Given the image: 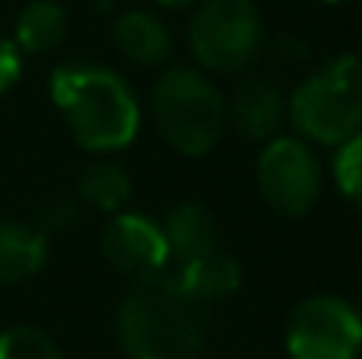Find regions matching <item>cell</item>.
Here are the masks:
<instances>
[{"label":"cell","mask_w":362,"mask_h":359,"mask_svg":"<svg viewBox=\"0 0 362 359\" xmlns=\"http://www.w3.org/2000/svg\"><path fill=\"white\" fill-rule=\"evenodd\" d=\"M118 341L127 359H197L204 350L200 302L172 271L134 280L118 309Z\"/></svg>","instance_id":"cell-1"},{"label":"cell","mask_w":362,"mask_h":359,"mask_svg":"<svg viewBox=\"0 0 362 359\" xmlns=\"http://www.w3.org/2000/svg\"><path fill=\"white\" fill-rule=\"evenodd\" d=\"M51 99L74 140L89 153H115L140 131V102L121 73L99 64H64L51 73Z\"/></svg>","instance_id":"cell-2"},{"label":"cell","mask_w":362,"mask_h":359,"mask_svg":"<svg viewBox=\"0 0 362 359\" xmlns=\"http://www.w3.org/2000/svg\"><path fill=\"white\" fill-rule=\"evenodd\" d=\"M286 121L296 137L318 146H340L362 131V57L334 54L321 61L286 99Z\"/></svg>","instance_id":"cell-3"},{"label":"cell","mask_w":362,"mask_h":359,"mask_svg":"<svg viewBox=\"0 0 362 359\" xmlns=\"http://www.w3.org/2000/svg\"><path fill=\"white\" fill-rule=\"evenodd\" d=\"M153 118L175 153L206 156L223 140L226 99L204 70L169 67L153 86Z\"/></svg>","instance_id":"cell-4"},{"label":"cell","mask_w":362,"mask_h":359,"mask_svg":"<svg viewBox=\"0 0 362 359\" xmlns=\"http://www.w3.org/2000/svg\"><path fill=\"white\" fill-rule=\"evenodd\" d=\"M267 29L255 0H200L187 25L194 61L210 73H245L261 57Z\"/></svg>","instance_id":"cell-5"},{"label":"cell","mask_w":362,"mask_h":359,"mask_svg":"<svg viewBox=\"0 0 362 359\" xmlns=\"http://www.w3.org/2000/svg\"><path fill=\"white\" fill-rule=\"evenodd\" d=\"M255 175L267 207L283 216L308 213L321 197V163L302 137L276 134L264 140Z\"/></svg>","instance_id":"cell-6"},{"label":"cell","mask_w":362,"mask_h":359,"mask_svg":"<svg viewBox=\"0 0 362 359\" xmlns=\"http://www.w3.org/2000/svg\"><path fill=\"white\" fill-rule=\"evenodd\" d=\"M286 353L293 359H356L362 315L340 296H312L289 315Z\"/></svg>","instance_id":"cell-7"},{"label":"cell","mask_w":362,"mask_h":359,"mask_svg":"<svg viewBox=\"0 0 362 359\" xmlns=\"http://www.w3.org/2000/svg\"><path fill=\"white\" fill-rule=\"evenodd\" d=\"M102 254L127 280H144L169 271V242L156 220L118 210L102 233Z\"/></svg>","instance_id":"cell-8"},{"label":"cell","mask_w":362,"mask_h":359,"mask_svg":"<svg viewBox=\"0 0 362 359\" xmlns=\"http://www.w3.org/2000/svg\"><path fill=\"white\" fill-rule=\"evenodd\" d=\"M226 124H232L245 140H270L286 124V95L276 80L264 73H245L232 86L226 102Z\"/></svg>","instance_id":"cell-9"},{"label":"cell","mask_w":362,"mask_h":359,"mask_svg":"<svg viewBox=\"0 0 362 359\" xmlns=\"http://www.w3.org/2000/svg\"><path fill=\"white\" fill-rule=\"evenodd\" d=\"M163 233H165V242H169V258H172L169 267L194 261L219 245L216 220H213L210 210L197 201L175 204V207L169 210V216H165Z\"/></svg>","instance_id":"cell-10"},{"label":"cell","mask_w":362,"mask_h":359,"mask_svg":"<svg viewBox=\"0 0 362 359\" xmlns=\"http://www.w3.org/2000/svg\"><path fill=\"white\" fill-rule=\"evenodd\" d=\"M48 239L38 226L16 220H0V286H16L32 280L45 267Z\"/></svg>","instance_id":"cell-11"},{"label":"cell","mask_w":362,"mask_h":359,"mask_svg":"<svg viewBox=\"0 0 362 359\" xmlns=\"http://www.w3.org/2000/svg\"><path fill=\"white\" fill-rule=\"evenodd\" d=\"M115 45L118 51L134 64L144 67H159L172 54V35L159 16L146 10H127L115 19Z\"/></svg>","instance_id":"cell-12"},{"label":"cell","mask_w":362,"mask_h":359,"mask_svg":"<svg viewBox=\"0 0 362 359\" xmlns=\"http://www.w3.org/2000/svg\"><path fill=\"white\" fill-rule=\"evenodd\" d=\"M169 271L175 273V280L197 299V302L232 296V293L238 290V283H242V267H238L235 258L219 245L213 248V252L194 258V261L169 267Z\"/></svg>","instance_id":"cell-13"},{"label":"cell","mask_w":362,"mask_h":359,"mask_svg":"<svg viewBox=\"0 0 362 359\" xmlns=\"http://www.w3.org/2000/svg\"><path fill=\"white\" fill-rule=\"evenodd\" d=\"M67 35V10L57 0H29L16 16V48L29 54L54 51Z\"/></svg>","instance_id":"cell-14"},{"label":"cell","mask_w":362,"mask_h":359,"mask_svg":"<svg viewBox=\"0 0 362 359\" xmlns=\"http://www.w3.org/2000/svg\"><path fill=\"white\" fill-rule=\"evenodd\" d=\"M80 201L105 213H118L131 201V175L112 159H99L80 175Z\"/></svg>","instance_id":"cell-15"},{"label":"cell","mask_w":362,"mask_h":359,"mask_svg":"<svg viewBox=\"0 0 362 359\" xmlns=\"http://www.w3.org/2000/svg\"><path fill=\"white\" fill-rule=\"evenodd\" d=\"M0 359H64L51 334L32 324H13L0 331Z\"/></svg>","instance_id":"cell-16"},{"label":"cell","mask_w":362,"mask_h":359,"mask_svg":"<svg viewBox=\"0 0 362 359\" xmlns=\"http://www.w3.org/2000/svg\"><path fill=\"white\" fill-rule=\"evenodd\" d=\"M334 182L340 194L362 207V131L337 146L334 153Z\"/></svg>","instance_id":"cell-17"},{"label":"cell","mask_w":362,"mask_h":359,"mask_svg":"<svg viewBox=\"0 0 362 359\" xmlns=\"http://www.w3.org/2000/svg\"><path fill=\"white\" fill-rule=\"evenodd\" d=\"M261 54H267V61L276 64V67L289 70L308 61V45L299 35H293V32H283V35H274L270 42H264Z\"/></svg>","instance_id":"cell-18"},{"label":"cell","mask_w":362,"mask_h":359,"mask_svg":"<svg viewBox=\"0 0 362 359\" xmlns=\"http://www.w3.org/2000/svg\"><path fill=\"white\" fill-rule=\"evenodd\" d=\"M23 73V54H19L16 42L0 38V95H6L13 89V83Z\"/></svg>","instance_id":"cell-19"},{"label":"cell","mask_w":362,"mask_h":359,"mask_svg":"<svg viewBox=\"0 0 362 359\" xmlns=\"http://www.w3.org/2000/svg\"><path fill=\"white\" fill-rule=\"evenodd\" d=\"M74 213H76V207L70 201H51V204H45L42 213H38V229H42L45 235L57 233V229L74 223Z\"/></svg>","instance_id":"cell-20"},{"label":"cell","mask_w":362,"mask_h":359,"mask_svg":"<svg viewBox=\"0 0 362 359\" xmlns=\"http://www.w3.org/2000/svg\"><path fill=\"white\" fill-rule=\"evenodd\" d=\"M156 6H163V10H191V6H197L200 0H153Z\"/></svg>","instance_id":"cell-21"},{"label":"cell","mask_w":362,"mask_h":359,"mask_svg":"<svg viewBox=\"0 0 362 359\" xmlns=\"http://www.w3.org/2000/svg\"><path fill=\"white\" fill-rule=\"evenodd\" d=\"M325 4H340V0H325Z\"/></svg>","instance_id":"cell-22"},{"label":"cell","mask_w":362,"mask_h":359,"mask_svg":"<svg viewBox=\"0 0 362 359\" xmlns=\"http://www.w3.org/2000/svg\"><path fill=\"white\" fill-rule=\"evenodd\" d=\"M356 359H362V353H359V356H356Z\"/></svg>","instance_id":"cell-23"}]
</instances>
